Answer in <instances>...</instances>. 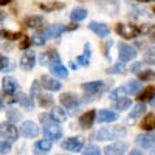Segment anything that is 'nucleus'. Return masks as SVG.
I'll list each match as a JSON object with an SVG mask.
<instances>
[{"label":"nucleus","instance_id":"obj_1","mask_svg":"<svg viewBox=\"0 0 155 155\" xmlns=\"http://www.w3.org/2000/svg\"><path fill=\"white\" fill-rule=\"evenodd\" d=\"M126 135V129L124 127H101L99 130L95 132V135L92 137V140L96 141H107V140H115L118 137H124Z\"/></svg>","mask_w":155,"mask_h":155},{"label":"nucleus","instance_id":"obj_2","mask_svg":"<svg viewBox=\"0 0 155 155\" xmlns=\"http://www.w3.org/2000/svg\"><path fill=\"white\" fill-rule=\"evenodd\" d=\"M141 90V82L140 81H127L124 85H121L120 88H115L110 93V99H118L121 95H137Z\"/></svg>","mask_w":155,"mask_h":155},{"label":"nucleus","instance_id":"obj_3","mask_svg":"<svg viewBox=\"0 0 155 155\" xmlns=\"http://www.w3.org/2000/svg\"><path fill=\"white\" fill-rule=\"evenodd\" d=\"M84 138L82 137H71L67 138L61 143V149H64L65 152H81L84 149Z\"/></svg>","mask_w":155,"mask_h":155},{"label":"nucleus","instance_id":"obj_4","mask_svg":"<svg viewBox=\"0 0 155 155\" xmlns=\"http://www.w3.org/2000/svg\"><path fill=\"white\" fill-rule=\"evenodd\" d=\"M81 88L85 95V101H90L93 96H96L102 88H104V82L102 81H92V82H84L81 84Z\"/></svg>","mask_w":155,"mask_h":155},{"label":"nucleus","instance_id":"obj_5","mask_svg":"<svg viewBox=\"0 0 155 155\" xmlns=\"http://www.w3.org/2000/svg\"><path fill=\"white\" fill-rule=\"evenodd\" d=\"M115 31L124 39H135L140 34L138 25H126V23H118L115 27Z\"/></svg>","mask_w":155,"mask_h":155},{"label":"nucleus","instance_id":"obj_6","mask_svg":"<svg viewBox=\"0 0 155 155\" xmlns=\"http://www.w3.org/2000/svg\"><path fill=\"white\" fill-rule=\"evenodd\" d=\"M137 54H138V51H137L134 47L127 45V44H124V42H120V44H118V58H120L121 62L132 61V59L137 58Z\"/></svg>","mask_w":155,"mask_h":155},{"label":"nucleus","instance_id":"obj_7","mask_svg":"<svg viewBox=\"0 0 155 155\" xmlns=\"http://www.w3.org/2000/svg\"><path fill=\"white\" fill-rule=\"evenodd\" d=\"M0 135H3L6 140L11 141V143H14L19 138V130H17V127L12 124V121H5V123L0 124Z\"/></svg>","mask_w":155,"mask_h":155},{"label":"nucleus","instance_id":"obj_8","mask_svg":"<svg viewBox=\"0 0 155 155\" xmlns=\"http://www.w3.org/2000/svg\"><path fill=\"white\" fill-rule=\"evenodd\" d=\"M59 101H61V104L64 106L65 110H76L81 106V99L74 93H62L59 96Z\"/></svg>","mask_w":155,"mask_h":155},{"label":"nucleus","instance_id":"obj_9","mask_svg":"<svg viewBox=\"0 0 155 155\" xmlns=\"http://www.w3.org/2000/svg\"><path fill=\"white\" fill-rule=\"evenodd\" d=\"M19 65L22 70L25 71H30L34 68L36 65V53H34V50H27L25 53L22 54L20 61H19Z\"/></svg>","mask_w":155,"mask_h":155},{"label":"nucleus","instance_id":"obj_10","mask_svg":"<svg viewBox=\"0 0 155 155\" xmlns=\"http://www.w3.org/2000/svg\"><path fill=\"white\" fill-rule=\"evenodd\" d=\"M44 135L47 138H50L51 141H56L62 137V129L59 127V124L56 121H50L44 126Z\"/></svg>","mask_w":155,"mask_h":155},{"label":"nucleus","instance_id":"obj_11","mask_svg":"<svg viewBox=\"0 0 155 155\" xmlns=\"http://www.w3.org/2000/svg\"><path fill=\"white\" fill-rule=\"evenodd\" d=\"M41 85H42V88L48 90V92H59L62 88V84L58 81V78H51L48 74H44L41 78Z\"/></svg>","mask_w":155,"mask_h":155},{"label":"nucleus","instance_id":"obj_12","mask_svg":"<svg viewBox=\"0 0 155 155\" xmlns=\"http://www.w3.org/2000/svg\"><path fill=\"white\" fill-rule=\"evenodd\" d=\"M2 90L6 95H16L19 92V82L12 76H5L2 79Z\"/></svg>","mask_w":155,"mask_h":155},{"label":"nucleus","instance_id":"obj_13","mask_svg":"<svg viewBox=\"0 0 155 155\" xmlns=\"http://www.w3.org/2000/svg\"><path fill=\"white\" fill-rule=\"evenodd\" d=\"M20 134L25 138H36L39 135V127L34 121H23L20 126Z\"/></svg>","mask_w":155,"mask_h":155},{"label":"nucleus","instance_id":"obj_14","mask_svg":"<svg viewBox=\"0 0 155 155\" xmlns=\"http://www.w3.org/2000/svg\"><path fill=\"white\" fill-rule=\"evenodd\" d=\"M56 61H61V58H59V53L56 50H47L45 53H42L41 56H39V64H41V65L44 67H50L51 64L53 62H56Z\"/></svg>","mask_w":155,"mask_h":155},{"label":"nucleus","instance_id":"obj_15","mask_svg":"<svg viewBox=\"0 0 155 155\" xmlns=\"http://www.w3.org/2000/svg\"><path fill=\"white\" fill-rule=\"evenodd\" d=\"M96 3L102 11L110 16L118 12V0H96Z\"/></svg>","mask_w":155,"mask_h":155},{"label":"nucleus","instance_id":"obj_16","mask_svg":"<svg viewBox=\"0 0 155 155\" xmlns=\"http://www.w3.org/2000/svg\"><path fill=\"white\" fill-rule=\"evenodd\" d=\"M88 30L93 31V33H95L96 36H99V37H107V36L110 34L109 25L101 23V22H90V23H88Z\"/></svg>","mask_w":155,"mask_h":155},{"label":"nucleus","instance_id":"obj_17","mask_svg":"<svg viewBox=\"0 0 155 155\" xmlns=\"http://www.w3.org/2000/svg\"><path fill=\"white\" fill-rule=\"evenodd\" d=\"M135 143L140 146V147H143V149H150L155 146V135L152 134H141L135 138Z\"/></svg>","mask_w":155,"mask_h":155},{"label":"nucleus","instance_id":"obj_18","mask_svg":"<svg viewBox=\"0 0 155 155\" xmlns=\"http://www.w3.org/2000/svg\"><path fill=\"white\" fill-rule=\"evenodd\" d=\"M50 71H51V74H54V78H58V79H67L68 78V70L62 65L61 61H56V62L51 64Z\"/></svg>","mask_w":155,"mask_h":155},{"label":"nucleus","instance_id":"obj_19","mask_svg":"<svg viewBox=\"0 0 155 155\" xmlns=\"http://www.w3.org/2000/svg\"><path fill=\"white\" fill-rule=\"evenodd\" d=\"M65 31H68L65 25L54 23V25H50V27L45 30V36L50 37V39H56V37H61V34H64Z\"/></svg>","mask_w":155,"mask_h":155},{"label":"nucleus","instance_id":"obj_20","mask_svg":"<svg viewBox=\"0 0 155 155\" xmlns=\"http://www.w3.org/2000/svg\"><path fill=\"white\" fill-rule=\"evenodd\" d=\"M104 152L109 153V155H123V153L127 152V144L123 143V141H116V143H113V144L106 146Z\"/></svg>","mask_w":155,"mask_h":155},{"label":"nucleus","instance_id":"obj_21","mask_svg":"<svg viewBox=\"0 0 155 155\" xmlns=\"http://www.w3.org/2000/svg\"><path fill=\"white\" fill-rule=\"evenodd\" d=\"M118 120V113L116 110H109V109H102L98 112V123H113Z\"/></svg>","mask_w":155,"mask_h":155},{"label":"nucleus","instance_id":"obj_22","mask_svg":"<svg viewBox=\"0 0 155 155\" xmlns=\"http://www.w3.org/2000/svg\"><path fill=\"white\" fill-rule=\"evenodd\" d=\"M53 147V141L50 138H44V140H39L34 143V153H48Z\"/></svg>","mask_w":155,"mask_h":155},{"label":"nucleus","instance_id":"obj_23","mask_svg":"<svg viewBox=\"0 0 155 155\" xmlns=\"http://www.w3.org/2000/svg\"><path fill=\"white\" fill-rule=\"evenodd\" d=\"M95 118H96V112L95 110H87L85 113L81 115V118H79V124L82 129H90L93 126L95 123Z\"/></svg>","mask_w":155,"mask_h":155},{"label":"nucleus","instance_id":"obj_24","mask_svg":"<svg viewBox=\"0 0 155 155\" xmlns=\"http://www.w3.org/2000/svg\"><path fill=\"white\" fill-rule=\"evenodd\" d=\"M50 116H51V120L56 121V123H65L67 118H68V115H67L64 107H53V110L50 112Z\"/></svg>","mask_w":155,"mask_h":155},{"label":"nucleus","instance_id":"obj_25","mask_svg":"<svg viewBox=\"0 0 155 155\" xmlns=\"http://www.w3.org/2000/svg\"><path fill=\"white\" fill-rule=\"evenodd\" d=\"M25 27L27 28H33V30H39L44 27V17L42 16H28L25 19Z\"/></svg>","mask_w":155,"mask_h":155},{"label":"nucleus","instance_id":"obj_26","mask_svg":"<svg viewBox=\"0 0 155 155\" xmlns=\"http://www.w3.org/2000/svg\"><path fill=\"white\" fill-rule=\"evenodd\" d=\"M90 58H92V50H90V44L85 42V45H84V53H82L81 56H78V59H76L78 65L87 67L88 64H90Z\"/></svg>","mask_w":155,"mask_h":155},{"label":"nucleus","instance_id":"obj_27","mask_svg":"<svg viewBox=\"0 0 155 155\" xmlns=\"http://www.w3.org/2000/svg\"><path fill=\"white\" fill-rule=\"evenodd\" d=\"M140 127L143 129V130H147V132L153 130V129H155V115L153 113H147L144 118L141 120Z\"/></svg>","mask_w":155,"mask_h":155},{"label":"nucleus","instance_id":"obj_28","mask_svg":"<svg viewBox=\"0 0 155 155\" xmlns=\"http://www.w3.org/2000/svg\"><path fill=\"white\" fill-rule=\"evenodd\" d=\"M16 102L19 106H22L23 109H33L34 102H33V96H28L25 93H19L17 98H16Z\"/></svg>","mask_w":155,"mask_h":155},{"label":"nucleus","instance_id":"obj_29","mask_svg":"<svg viewBox=\"0 0 155 155\" xmlns=\"http://www.w3.org/2000/svg\"><path fill=\"white\" fill-rule=\"evenodd\" d=\"M129 107H130V99H129V98L120 96L118 99L113 101V110H116V112H124Z\"/></svg>","mask_w":155,"mask_h":155},{"label":"nucleus","instance_id":"obj_30","mask_svg":"<svg viewBox=\"0 0 155 155\" xmlns=\"http://www.w3.org/2000/svg\"><path fill=\"white\" fill-rule=\"evenodd\" d=\"M87 9L85 8H81V6H78V8H74L71 12H70V19L73 20V22H81V20H84L85 17H87Z\"/></svg>","mask_w":155,"mask_h":155},{"label":"nucleus","instance_id":"obj_31","mask_svg":"<svg viewBox=\"0 0 155 155\" xmlns=\"http://www.w3.org/2000/svg\"><path fill=\"white\" fill-rule=\"evenodd\" d=\"M53 96L51 95H44V93H39L37 95V104L41 106V107H44V109H48V107H51L53 106Z\"/></svg>","mask_w":155,"mask_h":155},{"label":"nucleus","instance_id":"obj_32","mask_svg":"<svg viewBox=\"0 0 155 155\" xmlns=\"http://www.w3.org/2000/svg\"><path fill=\"white\" fill-rule=\"evenodd\" d=\"M143 61H144V64H149V65H155V47L146 48L144 54H143Z\"/></svg>","mask_w":155,"mask_h":155},{"label":"nucleus","instance_id":"obj_33","mask_svg":"<svg viewBox=\"0 0 155 155\" xmlns=\"http://www.w3.org/2000/svg\"><path fill=\"white\" fill-rule=\"evenodd\" d=\"M153 93H155V87H146L143 92L138 95V101L140 102H147V101H150Z\"/></svg>","mask_w":155,"mask_h":155},{"label":"nucleus","instance_id":"obj_34","mask_svg":"<svg viewBox=\"0 0 155 155\" xmlns=\"http://www.w3.org/2000/svg\"><path fill=\"white\" fill-rule=\"evenodd\" d=\"M146 110H147L146 104H144V102H140V104H137V106L132 109V112H130V118H132V120H137L138 116H141Z\"/></svg>","mask_w":155,"mask_h":155},{"label":"nucleus","instance_id":"obj_35","mask_svg":"<svg viewBox=\"0 0 155 155\" xmlns=\"http://www.w3.org/2000/svg\"><path fill=\"white\" fill-rule=\"evenodd\" d=\"M138 79L143 81V82L153 81L155 79V71H152V70H140L138 71Z\"/></svg>","mask_w":155,"mask_h":155},{"label":"nucleus","instance_id":"obj_36","mask_svg":"<svg viewBox=\"0 0 155 155\" xmlns=\"http://www.w3.org/2000/svg\"><path fill=\"white\" fill-rule=\"evenodd\" d=\"M47 42V36L45 33H36L34 36H31V44L36 47H42Z\"/></svg>","mask_w":155,"mask_h":155},{"label":"nucleus","instance_id":"obj_37","mask_svg":"<svg viewBox=\"0 0 155 155\" xmlns=\"http://www.w3.org/2000/svg\"><path fill=\"white\" fill-rule=\"evenodd\" d=\"M126 62H121L120 61V64H115L113 67H110V68H107V74H123L124 71H126Z\"/></svg>","mask_w":155,"mask_h":155},{"label":"nucleus","instance_id":"obj_38","mask_svg":"<svg viewBox=\"0 0 155 155\" xmlns=\"http://www.w3.org/2000/svg\"><path fill=\"white\" fill-rule=\"evenodd\" d=\"M11 150V141L0 135V153H8Z\"/></svg>","mask_w":155,"mask_h":155},{"label":"nucleus","instance_id":"obj_39","mask_svg":"<svg viewBox=\"0 0 155 155\" xmlns=\"http://www.w3.org/2000/svg\"><path fill=\"white\" fill-rule=\"evenodd\" d=\"M6 118L9 121H12V123H16V121H20L22 120V113H19L14 109H9V110H6Z\"/></svg>","mask_w":155,"mask_h":155},{"label":"nucleus","instance_id":"obj_40","mask_svg":"<svg viewBox=\"0 0 155 155\" xmlns=\"http://www.w3.org/2000/svg\"><path fill=\"white\" fill-rule=\"evenodd\" d=\"M82 152H84L85 155H99V153H101L99 147H98V146H95V144H90V146H87Z\"/></svg>","mask_w":155,"mask_h":155},{"label":"nucleus","instance_id":"obj_41","mask_svg":"<svg viewBox=\"0 0 155 155\" xmlns=\"http://www.w3.org/2000/svg\"><path fill=\"white\" fill-rule=\"evenodd\" d=\"M5 39H9V41H16V39H20V33H11V31H6V30H2L0 31Z\"/></svg>","mask_w":155,"mask_h":155},{"label":"nucleus","instance_id":"obj_42","mask_svg":"<svg viewBox=\"0 0 155 155\" xmlns=\"http://www.w3.org/2000/svg\"><path fill=\"white\" fill-rule=\"evenodd\" d=\"M11 61L8 59V58H5V56H0V71H6V70H9L11 68V64H9Z\"/></svg>","mask_w":155,"mask_h":155},{"label":"nucleus","instance_id":"obj_43","mask_svg":"<svg viewBox=\"0 0 155 155\" xmlns=\"http://www.w3.org/2000/svg\"><path fill=\"white\" fill-rule=\"evenodd\" d=\"M30 47H31V37L23 36V37H22V42H20V48H22V50H28Z\"/></svg>","mask_w":155,"mask_h":155},{"label":"nucleus","instance_id":"obj_44","mask_svg":"<svg viewBox=\"0 0 155 155\" xmlns=\"http://www.w3.org/2000/svg\"><path fill=\"white\" fill-rule=\"evenodd\" d=\"M152 27H153V25H150V23H143V25H140V27H138V30H140V34H146V33H150Z\"/></svg>","mask_w":155,"mask_h":155},{"label":"nucleus","instance_id":"obj_45","mask_svg":"<svg viewBox=\"0 0 155 155\" xmlns=\"http://www.w3.org/2000/svg\"><path fill=\"white\" fill-rule=\"evenodd\" d=\"M143 64L144 62H135L134 65H130V73H138L141 68H143Z\"/></svg>","mask_w":155,"mask_h":155},{"label":"nucleus","instance_id":"obj_46","mask_svg":"<svg viewBox=\"0 0 155 155\" xmlns=\"http://www.w3.org/2000/svg\"><path fill=\"white\" fill-rule=\"evenodd\" d=\"M41 87H39V82L37 81H34L33 82V87H31V96H37L39 93H41V90H39Z\"/></svg>","mask_w":155,"mask_h":155},{"label":"nucleus","instance_id":"obj_47","mask_svg":"<svg viewBox=\"0 0 155 155\" xmlns=\"http://www.w3.org/2000/svg\"><path fill=\"white\" fill-rule=\"evenodd\" d=\"M5 17H6V12L0 11V22H3V20H5Z\"/></svg>","mask_w":155,"mask_h":155},{"label":"nucleus","instance_id":"obj_48","mask_svg":"<svg viewBox=\"0 0 155 155\" xmlns=\"http://www.w3.org/2000/svg\"><path fill=\"white\" fill-rule=\"evenodd\" d=\"M8 3H11V0H0V6H5Z\"/></svg>","mask_w":155,"mask_h":155},{"label":"nucleus","instance_id":"obj_49","mask_svg":"<svg viewBox=\"0 0 155 155\" xmlns=\"http://www.w3.org/2000/svg\"><path fill=\"white\" fill-rule=\"evenodd\" d=\"M150 42L155 44V31H150Z\"/></svg>","mask_w":155,"mask_h":155},{"label":"nucleus","instance_id":"obj_50","mask_svg":"<svg viewBox=\"0 0 155 155\" xmlns=\"http://www.w3.org/2000/svg\"><path fill=\"white\" fill-rule=\"evenodd\" d=\"M149 102H150V106H152V107H155V93H153V96L150 98V101H149Z\"/></svg>","mask_w":155,"mask_h":155},{"label":"nucleus","instance_id":"obj_51","mask_svg":"<svg viewBox=\"0 0 155 155\" xmlns=\"http://www.w3.org/2000/svg\"><path fill=\"white\" fill-rule=\"evenodd\" d=\"M3 106H5V99L0 96V109H3Z\"/></svg>","mask_w":155,"mask_h":155},{"label":"nucleus","instance_id":"obj_52","mask_svg":"<svg viewBox=\"0 0 155 155\" xmlns=\"http://www.w3.org/2000/svg\"><path fill=\"white\" fill-rule=\"evenodd\" d=\"M130 153H132V155H140V153H143V152H141V150H137V149H135V150H130Z\"/></svg>","mask_w":155,"mask_h":155},{"label":"nucleus","instance_id":"obj_53","mask_svg":"<svg viewBox=\"0 0 155 155\" xmlns=\"http://www.w3.org/2000/svg\"><path fill=\"white\" fill-rule=\"evenodd\" d=\"M140 3H149V2H153V0H137Z\"/></svg>","mask_w":155,"mask_h":155},{"label":"nucleus","instance_id":"obj_54","mask_svg":"<svg viewBox=\"0 0 155 155\" xmlns=\"http://www.w3.org/2000/svg\"><path fill=\"white\" fill-rule=\"evenodd\" d=\"M153 12H155V6H153Z\"/></svg>","mask_w":155,"mask_h":155}]
</instances>
